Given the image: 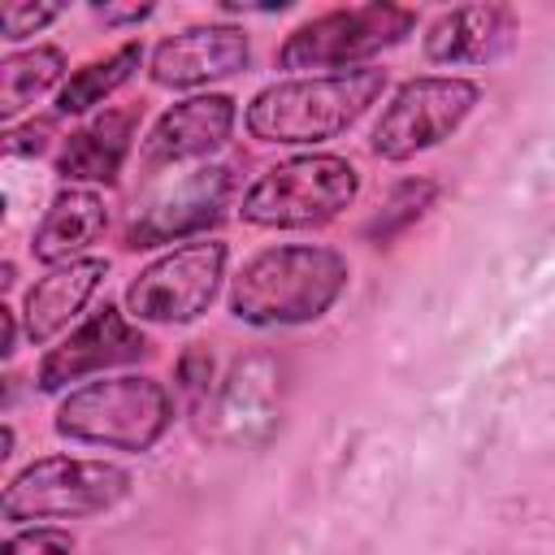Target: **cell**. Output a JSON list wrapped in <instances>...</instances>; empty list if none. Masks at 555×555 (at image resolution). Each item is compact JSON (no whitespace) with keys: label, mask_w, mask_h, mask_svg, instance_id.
I'll list each match as a JSON object with an SVG mask.
<instances>
[{"label":"cell","mask_w":555,"mask_h":555,"mask_svg":"<svg viewBox=\"0 0 555 555\" xmlns=\"http://www.w3.org/2000/svg\"><path fill=\"white\" fill-rule=\"evenodd\" d=\"M52 139V121H26V126H9L4 134V152L9 156H39Z\"/></svg>","instance_id":"obj_24"},{"label":"cell","mask_w":555,"mask_h":555,"mask_svg":"<svg viewBox=\"0 0 555 555\" xmlns=\"http://www.w3.org/2000/svg\"><path fill=\"white\" fill-rule=\"evenodd\" d=\"M481 100V87L473 78H460V74H421V78H408L403 87H395V95L386 100L377 126H373V156L382 160H412L438 143H447L464 121L468 113L477 108Z\"/></svg>","instance_id":"obj_7"},{"label":"cell","mask_w":555,"mask_h":555,"mask_svg":"<svg viewBox=\"0 0 555 555\" xmlns=\"http://www.w3.org/2000/svg\"><path fill=\"white\" fill-rule=\"evenodd\" d=\"M134 126H139L134 108H104L61 143L56 173L65 182H113L130 156Z\"/></svg>","instance_id":"obj_17"},{"label":"cell","mask_w":555,"mask_h":555,"mask_svg":"<svg viewBox=\"0 0 555 555\" xmlns=\"http://www.w3.org/2000/svg\"><path fill=\"white\" fill-rule=\"evenodd\" d=\"M52 425L69 442L143 455L173 425V399L156 377H95L61 399Z\"/></svg>","instance_id":"obj_3"},{"label":"cell","mask_w":555,"mask_h":555,"mask_svg":"<svg viewBox=\"0 0 555 555\" xmlns=\"http://www.w3.org/2000/svg\"><path fill=\"white\" fill-rule=\"evenodd\" d=\"M416 30V9L390 4V0H369L351 9H330L304 26H295L282 48H278V69L291 74H343V69H364L386 48H399Z\"/></svg>","instance_id":"obj_6"},{"label":"cell","mask_w":555,"mask_h":555,"mask_svg":"<svg viewBox=\"0 0 555 555\" xmlns=\"http://www.w3.org/2000/svg\"><path fill=\"white\" fill-rule=\"evenodd\" d=\"M234 100L221 95V91H204V95H191V100H178L173 108H165L147 139H143V169H165V165H182V160H204L212 156L230 130H234Z\"/></svg>","instance_id":"obj_12"},{"label":"cell","mask_w":555,"mask_h":555,"mask_svg":"<svg viewBox=\"0 0 555 555\" xmlns=\"http://www.w3.org/2000/svg\"><path fill=\"white\" fill-rule=\"evenodd\" d=\"M152 343L139 325L126 321V312L117 304H104L95 308L78 330H69L56 347L43 351L39 360V373H35V386L43 395H56L65 390L69 382H82V377H104V369H117V364H130L139 356H147Z\"/></svg>","instance_id":"obj_10"},{"label":"cell","mask_w":555,"mask_h":555,"mask_svg":"<svg viewBox=\"0 0 555 555\" xmlns=\"http://www.w3.org/2000/svg\"><path fill=\"white\" fill-rule=\"evenodd\" d=\"M230 191H234L230 165H195L169 182H156L143 195V204H134V217L126 225V247L139 251L204 234L208 225L221 221Z\"/></svg>","instance_id":"obj_9"},{"label":"cell","mask_w":555,"mask_h":555,"mask_svg":"<svg viewBox=\"0 0 555 555\" xmlns=\"http://www.w3.org/2000/svg\"><path fill=\"white\" fill-rule=\"evenodd\" d=\"M104 225H108L104 195L91 191V186H65V191H56V199L43 212V221L35 225L30 256L39 264H48V269L82 260V251L104 234Z\"/></svg>","instance_id":"obj_16"},{"label":"cell","mask_w":555,"mask_h":555,"mask_svg":"<svg viewBox=\"0 0 555 555\" xmlns=\"http://www.w3.org/2000/svg\"><path fill=\"white\" fill-rule=\"evenodd\" d=\"M438 199V182L434 178H408V182H399L395 191H390V199L382 204V212L369 221V238H377V243H390L395 234H403L429 204Z\"/></svg>","instance_id":"obj_20"},{"label":"cell","mask_w":555,"mask_h":555,"mask_svg":"<svg viewBox=\"0 0 555 555\" xmlns=\"http://www.w3.org/2000/svg\"><path fill=\"white\" fill-rule=\"evenodd\" d=\"M143 65V48L134 39H126L121 48H113L108 56H95L87 61L82 69H74L65 78V87L56 91V113L61 117H82L91 108H100L108 95H117Z\"/></svg>","instance_id":"obj_19"},{"label":"cell","mask_w":555,"mask_h":555,"mask_svg":"<svg viewBox=\"0 0 555 555\" xmlns=\"http://www.w3.org/2000/svg\"><path fill=\"white\" fill-rule=\"evenodd\" d=\"M347 291V260L325 243H278L256 251L230 282V312L243 325L321 321Z\"/></svg>","instance_id":"obj_1"},{"label":"cell","mask_w":555,"mask_h":555,"mask_svg":"<svg viewBox=\"0 0 555 555\" xmlns=\"http://www.w3.org/2000/svg\"><path fill=\"white\" fill-rule=\"evenodd\" d=\"M386 91V69H343V74H304L269 82L251 95L243 121L260 143H325L351 130Z\"/></svg>","instance_id":"obj_2"},{"label":"cell","mask_w":555,"mask_h":555,"mask_svg":"<svg viewBox=\"0 0 555 555\" xmlns=\"http://www.w3.org/2000/svg\"><path fill=\"white\" fill-rule=\"evenodd\" d=\"M108 278V260L104 256H82L69 264L48 269L22 299V325L26 338L35 347L52 343L61 330H69V321L91 304V295L100 291V282Z\"/></svg>","instance_id":"obj_15"},{"label":"cell","mask_w":555,"mask_h":555,"mask_svg":"<svg viewBox=\"0 0 555 555\" xmlns=\"http://www.w3.org/2000/svg\"><path fill=\"white\" fill-rule=\"evenodd\" d=\"M130 486L134 477L121 464L82 455H39L35 464L9 477L0 494V516L9 525L104 516L130 494Z\"/></svg>","instance_id":"obj_5"},{"label":"cell","mask_w":555,"mask_h":555,"mask_svg":"<svg viewBox=\"0 0 555 555\" xmlns=\"http://www.w3.org/2000/svg\"><path fill=\"white\" fill-rule=\"evenodd\" d=\"M0 321H4V347H0V356H13V347H17V312L4 304L0 308Z\"/></svg>","instance_id":"obj_26"},{"label":"cell","mask_w":555,"mask_h":555,"mask_svg":"<svg viewBox=\"0 0 555 555\" xmlns=\"http://www.w3.org/2000/svg\"><path fill=\"white\" fill-rule=\"evenodd\" d=\"M61 17V4H4V13H0V22H4V39L9 43H22V39H30V35H39L43 26H52Z\"/></svg>","instance_id":"obj_22"},{"label":"cell","mask_w":555,"mask_h":555,"mask_svg":"<svg viewBox=\"0 0 555 555\" xmlns=\"http://www.w3.org/2000/svg\"><path fill=\"white\" fill-rule=\"evenodd\" d=\"M91 13H95L104 26H130V22L152 17L156 4H91Z\"/></svg>","instance_id":"obj_25"},{"label":"cell","mask_w":555,"mask_h":555,"mask_svg":"<svg viewBox=\"0 0 555 555\" xmlns=\"http://www.w3.org/2000/svg\"><path fill=\"white\" fill-rule=\"evenodd\" d=\"M520 35L512 4H460L429 22L425 56L434 65H490L512 52Z\"/></svg>","instance_id":"obj_13"},{"label":"cell","mask_w":555,"mask_h":555,"mask_svg":"<svg viewBox=\"0 0 555 555\" xmlns=\"http://www.w3.org/2000/svg\"><path fill=\"white\" fill-rule=\"evenodd\" d=\"M69 74V61L56 43H35L26 52H13L0 61V117L13 121L22 108H30L52 87L61 91Z\"/></svg>","instance_id":"obj_18"},{"label":"cell","mask_w":555,"mask_h":555,"mask_svg":"<svg viewBox=\"0 0 555 555\" xmlns=\"http://www.w3.org/2000/svg\"><path fill=\"white\" fill-rule=\"evenodd\" d=\"M178 382H182V390H186L195 403L208 399V386H212V356H208L204 347L182 351V360H178Z\"/></svg>","instance_id":"obj_23"},{"label":"cell","mask_w":555,"mask_h":555,"mask_svg":"<svg viewBox=\"0 0 555 555\" xmlns=\"http://www.w3.org/2000/svg\"><path fill=\"white\" fill-rule=\"evenodd\" d=\"M360 173L334 152H308L269 165L238 204V217L260 230H317L351 208Z\"/></svg>","instance_id":"obj_4"},{"label":"cell","mask_w":555,"mask_h":555,"mask_svg":"<svg viewBox=\"0 0 555 555\" xmlns=\"http://www.w3.org/2000/svg\"><path fill=\"white\" fill-rule=\"evenodd\" d=\"M0 555H74V538L56 525H30L4 538Z\"/></svg>","instance_id":"obj_21"},{"label":"cell","mask_w":555,"mask_h":555,"mask_svg":"<svg viewBox=\"0 0 555 555\" xmlns=\"http://www.w3.org/2000/svg\"><path fill=\"white\" fill-rule=\"evenodd\" d=\"M225 260H230V247L221 238L178 243L126 286V312L152 325H186L204 317L221 291Z\"/></svg>","instance_id":"obj_8"},{"label":"cell","mask_w":555,"mask_h":555,"mask_svg":"<svg viewBox=\"0 0 555 555\" xmlns=\"http://www.w3.org/2000/svg\"><path fill=\"white\" fill-rule=\"evenodd\" d=\"M247 61H251L247 35L230 22H208L165 35L147 56V74L156 87L186 91V87H208L217 78H234L247 69Z\"/></svg>","instance_id":"obj_11"},{"label":"cell","mask_w":555,"mask_h":555,"mask_svg":"<svg viewBox=\"0 0 555 555\" xmlns=\"http://www.w3.org/2000/svg\"><path fill=\"white\" fill-rule=\"evenodd\" d=\"M278 421V364L269 356L238 360L212 399V434L221 442H260Z\"/></svg>","instance_id":"obj_14"}]
</instances>
